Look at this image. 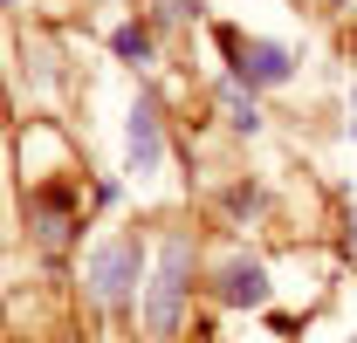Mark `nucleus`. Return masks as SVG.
Masks as SVG:
<instances>
[{"label": "nucleus", "mask_w": 357, "mask_h": 343, "mask_svg": "<svg viewBox=\"0 0 357 343\" xmlns=\"http://www.w3.org/2000/svg\"><path fill=\"white\" fill-rule=\"evenodd\" d=\"M185 289H192V241L172 234L158 247V275H151V296H144V330L158 343L178 337V316H185Z\"/></svg>", "instance_id": "obj_1"}, {"label": "nucleus", "mask_w": 357, "mask_h": 343, "mask_svg": "<svg viewBox=\"0 0 357 343\" xmlns=\"http://www.w3.org/2000/svg\"><path fill=\"white\" fill-rule=\"evenodd\" d=\"M28 220H35V241H42L48 254H62L76 241V227H83V192L69 178H42L28 192Z\"/></svg>", "instance_id": "obj_2"}, {"label": "nucleus", "mask_w": 357, "mask_h": 343, "mask_svg": "<svg viewBox=\"0 0 357 343\" xmlns=\"http://www.w3.org/2000/svg\"><path fill=\"white\" fill-rule=\"evenodd\" d=\"M137 268H144V247H137L131 234L110 241V247H96V254H89V302H96V309H117V302L131 296Z\"/></svg>", "instance_id": "obj_3"}, {"label": "nucleus", "mask_w": 357, "mask_h": 343, "mask_svg": "<svg viewBox=\"0 0 357 343\" xmlns=\"http://www.w3.org/2000/svg\"><path fill=\"white\" fill-rule=\"evenodd\" d=\"M220 42H227V55H234V76H241V83H289V76H296V55H289V48L248 42V35H234V28H220Z\"/></svg>", "instance_id": "obj_4"}, {"label": "nucleus", "mask_w": 357, "mask_h": 343, "mask_svg": "<svg viewBox=\"0 0 357 343\" xmlns=\"http://www.w3.org/2000/svg\"><path fill=\"white\" fill-rule=\"evenodd\" d=\"M213 296H220L227 309H268L275 282H268V268H261V261L227 254V261H220V275H213Z\"/></svg>", "instance_id": "obj_5"}, {"label": "nucleus", "mask_w": 357, "mask_h": 343, "mask_svg": "<svg viewBox=\"0 0 357 343\" xmlns=\"http://www.w3.org/2000/svg\"><path fill=\"white\" fill-rule=\"evenodd\" d=\"M124 151H131V172H137V178H151V172H158V158H165V137H158V110H151V103H137V110H131Z\"/></svg>", "instance_id": "obj_6"}, {"label": "nucleus", "mask_w": 357, "mask_h": 343, "mask_svg": "<svg viewBox=\"0 0 357 343\" xmlns=\"http://www.w3.org/2000/svg\"><path fill=\"white\" fill-rule=\"evenodd\" d=\"M110 48H117V55H137V62H144V55H151V35H144V28H117V35H110Z\"/></svg>", "instance_id": "obj_7"}, {"label": "nucleus", "mask_w": 357, "mask_h": 343, "mask_svg": "<svg viewBox=\"0 0 357 343\" xmlns=\"http://www.w3.org/2000/svg\"><path fill=\"white\" fill-rule=\"evenodd\" d=\"M227 110H234V130H261V110H255L241 89H227Z\"/></svg>", "instance_id": "obj_8"}, {"label": "nucleus", "mask_w": 357, "mask_h": 343, "mask_svg": "<svg viewBox=\"0 0 357 343\" xmlns=\"http://www.w3.org/2000/svg\"><path fill=\"white\" fill-rule=\"evenodd\" d=\"M255 206H261L255 185H234V192H227V213H255Z\"/></svg>", "instance_id": "obj_9"}, {"label": "nucleus", "mask_w": 357, "mask_h": 343, "mask_svg": "<svg viewBox=\"0 0 357 343\" xmlns=\"http://www.w3.org/2000/svg\"><path fill=\"white\" fill-rule=\"evenodd\" d=\"M351 343H357V337H351Z\"/></svg>", "instance_id": "obj_10"}]
</instances>
